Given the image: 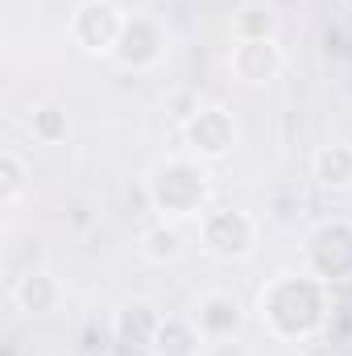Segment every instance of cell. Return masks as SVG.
Masks as SVG:
<instances>
[{
	"instance_id": "7a4b0ae2",
	"label": "cell",
	"mask_w": 352,
	"mask_h": 356,
	"mask_svg": "<svg viewBox=\"0 0 352 356\" xmlns=\"http://www.w3.org/2000/svg\"><path fill=\"white\" fill-rule=\"evenodd\" d=\"M150 191V207L162 216H195L207 203V170L186 162V158H170L162 166H154V175L145 178Z\"/></svg>"
},
{
	"instance_id": "277c9868",
	"label": "cell",
	"mask_w": 352,
	"mask_h": 356,
	"mask_svg": "<svg viewBox=\"0 0 352 356\" xmlns=\"http://www.w3.org/2000/svg\"><path fill=\"white\" fill-rule=\"evenodd\" d=\"M125 33V13L112 0H83L71 13V42L83 54H112Z\"/></svg>"
},
{
	"instance_id": "3957f363",
	"label": "cell",
	"mask_w": 352,
	"mask_h": 356,
	"mask_svg": "<svg viewBox=\"0 0 352 356\" xmlns=\"http://www.w3.org/2000/svg\"><path fill=\"white\" fill-rule=\"evenodd\" d=\"M199 241L216 261H245L257 249V224L241 207H216L199 224Z\"/></svg>"
},
{
	"instance_id": "ba28073f",
	"label": "cell",
	"mask_w": 352,
	"mask_h": 356,
	"mask_svg": "<svg viewBox=\"0 0 352 356\" xmlns=\"http://www.w3.org/2000/svg\"><path fill=\"white\" fill-rule=\"evenodd\" d=\"M191 323L199 327L203 340H237L241 327H245V307L237 294H224V290H211L195 302V315Z\"/></svg>"
},
{
	"instance_id": "9c48e42d",
	"label": "cell",
	"mask_w": 352,
	"mask_h": 356,
	"mask_svg": "<svg viewBox=\"0 0 352 356\" xmlns=\"http://www.w3.org/2000/svg\"><path fill=\"white\" fill-rule=\"evenodd\" d=\"M162 327V315L154 311V302L145 298H133L116 311L112 319V332H116V344L125 353H154V336Z\"/></svg>"
},
{
	"instance_id": "2e32d148",
	"label": "cell",
	"mask_w": 352,
	"mask_h": 356,
	"mask_svg": "<svg viewBox=\"0 0 352 356\" xmlns=\"http://www.w3.org/2000/svg\"><path fill=\"white\" fill-rule=\"evenodd\" d=\"M273 33H278V21L262 4H249L232 17V38H273Z\"/></svg>"
},
{
	"instance_id": "30bf717a",
	"label": "cell",
	"mask_w": 352,
	"mask_h": 356,
	"mask_svg": "<svg viewBox=\"0 0 352 356\" xmlns=\"http://www.w3.org/2000/svg\"><path fill=\"white\" fill-rule=\"evenodd\" d=\"M58 298H63V290L50 269H29L13 282V307L25 315H50L58 307Z\"/></svg>"
},
{
	"instance_id": "4fadbf2b",
	"label": "cell",
	"mask_w": 352,
	"mask_h": 356,
	"mask_svg": "<svg viewBox=\"0 0 352 356\" xmlns=\"http://www.w3.org/2000/svg\"><path fill=\"white\" fill-rule=\"evenodd\" d=\"M141 253L154 266H170V261H178L186 253V236H182V228H175V224H154L141 236Z\"/></svg>"
},
{
	"instance_id": "8fae6325",
	"label": "cell",
	"mask_w": 352,
	"mask_h": 356,
	"mask_svg": "<svg viewBox=\"0 0 352 356\" xmlns=\"http://www.w3.org/2000/svg\"><path fill=\"white\" fill-rule=\"evenodd\" d=\"M311 178L323 191H352V145L349 141H328L311 158Z\"/></svg>"
},
{
	"instance_id": "6da1fadb",
	"label": "cell",
	"mask_w": 352,
	"mask_h": 356,
	"mask_svg": "<svg viewBox=\"0 0 352 356\" xmlns=\"http://www.w3.org/2000/svg\"><path fill=\"white\" fill-rule=\"evenodd\" d=\"M262 319L282 340L311 336L323 323V286L303 273H278L262 290Z\"/></svg>"
},
{
	"instance_id": "52a82bcc",
	"label": "cell",
	"mask_w": 352,
	"mask_h": 356,
	"mask_svg": "<svg viewBox=\"0 0 352 356\" xmlns=\"http://www.w3.org/2000/svg\"><path fill=\"white\" fill-rule=\"evenodd\" d=\"M162 50H166L162 25L154 17H145V13H133V17H125V33H120L116 50H112V58L125 71H150L162 58Z\"/></svg>"
},
{
	"instance_id": "5b68a950",
	"label": "cell",
	"mask_w": 352,
	"mask_h": 356,
	"mask_svg": "<svg viewBox=\"0 0 352 356\" xmlns=\"http://www.w3.org/2000/svg\"><path fill=\"white\" fill-rule=\"evenodd\" d=\"M186 141H191V149H195L199 158L220 162V158H228V154L237 149L241 129H237V120H232L228 108L207 104V108H195V116L186 120Z\"/></svg>"
},
{
	"instance_id": "e0dca14e",
	"label": "cell",
	"mask_w": 352,
	"mask_h": 356,
	"mask_svg": "<svg viewBox=\"0 0 352 356\" xmlns=\"http://www.w3.org/2000/svg\"><path fill=\"white\" fill-rule=\"evenodd\" d=\"M199 356H249V353H245L241 340H207Z\"/></svg>"
},
{
	"instance_id": "9a60e30c",
	"label": "cell",
	"mask_w": 352,
	"mask_h": 356,
	"mask_svg": "<svg viewBox=\"0 0 352 356\" xmlns=\"http://www.w3.org/2000/svg\"><path fill=\"white\" fill-rule=\"evenodd\" d=\"M25 191H29V166H25V158L17 149H4L0 154V203L13 207V203L25 199Z\"/></svg>"
},
{
	"instance_id": "8992f818",
	"label": "cell",
	"mask_w": 352,
	"mask_h": 356,
	"mask_svg": "<svg viewBox=\"0 0 352 356\" xmlns=\"http://www.w3.org/2000/svg\"><path fill=\"white\" fill-rule=\"evenodd\" d=\"M282 67H286V54H282L278 38H237V46L228 50V71L245 88L273 83L282 75Z\"/></svg>"
},
{
	"instance_id": "5bb4252c",
	"label": "cell",
	"mask_w": 352,
	"mask_h": 356,
	"mask_svg": "<svg viewBox=\"0 0 352 356\" xmlns=\"http://www.w3.org/2000/svg\"><path fill=\"white\" fill-rule=\"evenodd\" d=\"M29 133H33V141H42V145L67 141V133H71L67 108H58V104H38V108L29 112Z\"/></svg>"
},
{
	"instance_id": "7c38bea8",
	"label": "cell",
	"mask_w": 352,
	"mask_h": 356,
	"mask_svg": "<svg viewBox=\"0 0 352 356\" xmlns=\"http://www.w3.org/2000/svg\"><path fill=\"white\" fill-rule=\"evenodd\" d=\"M203 336L191 319H162L158 336H154V356H199L203 353Z\"/></svg>"
}]
</instances>
